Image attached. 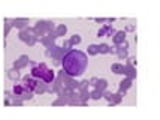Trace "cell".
I'll return each mask as SVG.
<instances>
[{
	"instance_id": "obj_12",
	"label": "cell",
	"mask_w": 160,
	"mask_h": 120,
	"mask_svg": "<svg viewBox=\"0 0 160 120\" xmlns=\"http://www.w3.org/2000/svg\"><path fill=\"white\" fill-rule=\"evenodd\" d=\"M112 35H115V30L111 27V26H105L103 29H100L98 32V36L100 38V36H111L112 38Z\"/></svg>"
},
{
	"instance_id": "obj_30",
	"label": "cell",
	"mask_w": 160,
	"mask_h": 120,
	"mask_svg": "<svg viewBox=\"0 0 160 120\" xmlns=\"http://www.w3.org/2000/svg\"><path fill=\"white\" fill-rule=\"evenodd\" d=\"M96 21L98 23H106V20H105V18H96Z\"/></svg>"
},
{
	"instance_id": "obj_20",
	"label": "cell",
	"mask_w": 160,
	"mask_h": 120,
	"mask_svg": "<svg viewBox=\"0 0 160 120\" xmlns=\"http://www.w3.org/2000/svg\"><path fill=\"white\" fill-rule=\"evenodd\" d=\"M47 92V84H41V83H38V86H36L35 92L33 93H38V95H42V93Z\"/></svg>"
},
{
	"instance_id": "obj_15",
	"label": "cell",
	"mask_w": 160,
	"mask_h": 120,
	"mask_svg": "<svg viewBox=\"0 0 160 120\" xmlns=\"http://www.w3.org/2000/svg\"><path fill=\"white\" fill-rule=\"evenodd\" d=\"M106 87H108V81H106L105 78L98 80V83H96V86H94V89H96V90H99L100 93L106 92Z\"/></svg>"
},
{
	"instance_id": "obj_19",
	"label": "cell",
	"mask_w": 160,
	"mask_h": 120,
	"mask_svg": "<svg viewBox=\"0 0 160 120\" xmlns=\"http://www.w3.org/2000/svg\"><path fill=\"white\" fill-rule=\"evenodd\" d=\"M87 54H88V56H96V54H99V47L96 45V44L88 45V48H87Z\"/></svg>"
},
{
	"instance_id": "obj_1",
	"label": "cell",
	"mask_w": 160,
	"mask_h": 120,
	"mask_svg": "<svg viewBox=\"0 0 160 120\" xmlns=\"http://www.w3.org/2000/svg\"><path fill=\"white\" fill-rule=\"evenodd\" d=\"M88 66V57L84 51L69 50L62 59L63 72L68 77H81Z\"/></svg>"
},
{
	"instance_id": "obj_28",
	"label": "cell",
	"mask_w": 160,
	"mask_h": 120,
	"mask_svg": "<svg viewBox=\"0 0 160 120\" xmlns=\"http://www.w3.org/2000/svg\"><path fill=\"white\" fill-rule=\"evenodd\" d=\"M98 80H99V78H96V77H94V78H91L90 81H88V84H91V86H96V83H98Z\"/></svg>"
},
{
	"instance_id": "obj_26",
	"label": "cell",
	"mask_w": 160,
	"mask_h": 120,
	"mask_svg": "<svg viewBox=\"0 0 160 120\" xmlns=\"http://www.w3.org/2000/svg\"><path fill=\"white\" fill-rule=\"evenodd\" d=\"M102 98H105L108 102H109V101L112 99V93L111 92H103V93H102Z\"/></svg>"
},
{
	"instance_id": "obj_8",
	"label": "cell",
	"mask_w": 160,
	"mask_h": 120,
	"mask_svg": "<svg viewBox=\"0 0 160 120\" xmlns=\"http://www.w3.org/2000/svg\"><path fill=\"white\" fill-rule=\"evenodd\" d=\"M127 48H129V44L127 42H124V44H121V45H118V47H115V53H117V56L120 57V59H126L127 57Z\"/></svg>"
},
{
	"instance_id": "obj_29",
	"label": "cell",
	"mask_w": 160,
	"mask_h": 120,
	"mask_svg": "<svg viewBox=\"0 0 160 120\" xmlns=\"http://www.w3.org/2000/svg\"><path fill=\"white\" fill-rule=\"evenodd\" d=\"M126 30H127V32H133V30H135V26L130 24V26H127V27H126Z\"/></svg>"
},
{
	"instance_id": "obj_6",
	"label": "cell",
	"mask_w": 160,
	"mask_h": 120,
	"mask_svg": "<svg viewBox=\"0 0 160 120\" xmlns=\"http://www.w3.org/2000/svg\"><path fill=\"white\" fill-rule=\"evenodd\" d=\"M38 80H35L33 77H30V75H26V77H22V83L21 84L24 86L27 90H30V92H35L36 86H38Z\"/></svg>"
},
{
	"instance_id": "obj_22",
	"label": "cell",
	"mask_w": 160,
	"mask_h": 120,
	"mask_svg": "<svg viewBox=\"0 0 160 120\" xmlns=\"http://www.w3.org/2000/svg\"><path fill=\"white\" fill-rule=\"evenodd\" d=\"M11 29H12V20H5V38L9 35V32H11Z\"/></svg>"
},
{
	"instance_id": "obj_10",
	"label": "cell",
	"mask_w": 160,
	"mask_h": 120,
	"mask_svg": "<svg viewBox=\"0 0 160 120\" xmlns=\"http://www.w3.org/2000/svg\"><path fill=\"white\" fill-rule=\"evenodd\" d=\"M54 78H56L54 71H52V69H48V71L43 74V77H42L41 80H42V83H43V84H49V83H52V81H54Z\"/></svg>"
},
{
	"instance_id": "obj_2",
	"label": "cell",
	"mask_w": 160,
	"mask_h": 120,
	"mask_svg": "<svg viewBox=\"0 0 160 120\" xmlns=\"http://www.w3.org/2000/svg\"><path fill=\"white\" fill-rule=\"evenodd\" d=\"M12 95H14L17 99H20L21 102H24V101L33 99V95H35V93L27 90L22 84H14V87H12Z\"/></svg>"
},
{
	"instance_id": "obj_11",
	"label": "cell",
	"mask_w": 160,
	"mask_h": 120,
	"mask_svg": "<svg viewBox=\"0 0 160 120\" xmlns=\"http://www.w3.org/2000/svg\"><path fill=\"white\" fill-rule=\"evenodd\" d=\"M132 87V78H124L120 81V93H126Z\"/></svg>"
},
{
	"instance_id": "obj_24",
	"label": "cell",
	"mask_w": 160,
	"mask_h": 120,
	"mask_svg": "<svg viewBox=\"0 0 160 120\" xmlns=\"http://www.w3.org/2000/svg\"><path fill=\"white\" fill-rule=\"evenodd\" d=\"M90 98H91V99H94V101H99V99L102 98V93L99 92V90H96V89H94L93 92H90Z\"/></svg>"
},
{
	"instance_id": "obj_5",
	"label": "cell",
	"mask_w": 160,
	"mask_h": 120,
	"mask_svg": "<svg viewBox=\"0 0 160 120\" xmlns=\"http://www.w3.org/2000/svg\"><path fill=\"white\" fill-rule=\"evenodd\" d=\"M32 65V71H30V77H33L35 80H41L43 77V74L48 71L49 68L47 66V63H33V62H30Z\"/></svg>"
},
{
	"instance_id": "obj_17",
	"label": "cell",
	"mask_w": 160,
	"mask_h": 120,
	"mask_svg": "<svg viewBox=\"0 0 160 120\" xmlns=\"http://www.w3.org/2000/svg\"><path fill=\"white\" fill-rule=\"evenodd\" d=\"M111 71L114 72V74H118V75H121V74H124V65H121V63H112Z\"/></svg>"
},
{
	"instance_id": "obj_18",
	"label": "cell",
	"mask_w": 160,
	"mask_h": 120,
	"mask_svg": "<svg viewBox=\"0 0 160 120\" xmlns=\"http://www.w3.org/2000/svg\"><path fill=\"white\" fill-rule=\"evenodd\" d=\"M98 47H99V53H100V54H108V53H112V51H114L108 44H100Z\"/></svg>"
},
{
	"instance_id": "obj_7",
	"label": "cell",
	"mask_w": 160,
	"mask_h": 120,
	"mask_svg": "<svg viewBox=\"0 0 160 120\" xmlns=\"http://www.w3.org/2000/svg\"><path fill=\"white\" fill-rule=\"evenodd\" d=\"M28 63H30V59H28V56H20V57H18V60H15L14 69L20 71V69H22V68H26Z\"/></svg>"
},
{
	"instance_id": "obj_23",
	"label": "cell",
	"mask_w": 160,
	"mask_h": 120,
	"mask_svg": "<svg viewBox=\"0 0 160 120\" xmlns=\"http://www.w3.org/2000/svg\"><path fill=\"white\" fill-rule=\"evenodd\" d=\"M69 42H70V45H72V47H73V45H79V44H81V36H79V35H73L69 39Z\"/></svg>"
},
{
	"instance_id": "obj_21",
	"label": "cell",
	"mask_w": 160,
	"mask_h": 120,
	"mask_svg": "<svg viewBox=\"0 0 160 120\" xmlns=\"http://www.w3.org/2000/svg\"><path fill=\"white\" fill-rule=\"evenodd\" d=\"M120 102H121V95L117 93V95H112V99L109 101V105H117Z\"/></svg>"
},
{
	"instance_id": "obj_9",
	"label": "cell",
	"mask_w": 160,
	"mask_h": 120,
	"mask_svg": "<svg viewBox=\"0 0 160 120\" xmlns=\"http://www.w3.org/2000/svg\"><path fill=\"white\" fill-rule=\"evenodd\" d=\"M112 41H114V44L118 47V45H121V44L126 42V32L124 30H120V32H115V35L112 36Z\"/></svg>"
},
{
	"instance_id": "obj_16",
	"label": "cell",
	"mask_w": 160,
	"mask_h": 120,
	"mask_svg": "<svg viewBox=\"0 0 160 120\" xmlns=\"http://www.w3.org/2000/svg\"><path fill=\"white\" fill-rule=\"evenodd\" d=\"M8 78H9V80H12V81H18V80L21 78L20 71H17V69H14V68H12V69H9V71H8Z\"/></svg>"
},
{
	"instance_id": "obj_25",
	"label": "cell",
	"mask_w": 160,
	"mask_h": 120,
	"mask_svg": "<svg viewBox=\"0 0 160 120\" xmlns=\"http://www.w3.org/2000/svg\"><path fill=\"white\" fill-rule=\"evenodd\" d=\"M66 104H68V99L63 98V96H60L57 101H54V102H52V105H66Z\"/></svg>"
},
{
	"instance_id": "obj_14",
	"label": "cell",
	"mask_w": 160,
	"mask_h": 120,
	"mask_svg": "<svg viewBox=\"0 0 160 120\" xmlns=\"http://www.w3.org/2000/svg\"><path fill=\"white\" fill-rule=\"evenodd\" d=\"M52 33H54V36H56V38L64 36L66 33H68V27H66L64 24H58V26H57V27L54 29V32H52Z\"/></svg>"
},
{
	"instance_id": "obj_4",
	"label": "cell",
	"mask_w": 160,
	"mask_h": 120,
	"mask_svg": "<svg viewBox=\"0 0 160 120\" xmlns=\"http://www.w3.org/2000/svg\"><path fill=\"white\" fill-rule=\"evenodd\" d=\"M54 29H56V26H54V23L52 21H45V20H42V21H38L35 26V30L36 35H38V38L39 36H42L43 33H51V32H54Z\"/></svg>"
},
{
	"instance_id": "obj_13",
	"label": "cell",
	"mask_w": 160,
	"mask_h": 120,
	"mask_svg": "<svg viewBox=\"0 0 160 120\" xmlns=\"http://www.w3.org/2000/svg\"><path fill=\"white\" fill-rule=\"evenodd\" d=\"M28 24V20L27 18H15L12 20V27H17V29H24L26 26Z\"/></svg>"
},
{
	"instance_id": "obj_3",
	"label": "cell",
	"mask_w": 160,
	"mask_h": 120,
	"mask_svg": "<svg viewBox=\"0 0 160 120\" xmlns=\"http://www.w3.org/2000/svg\"><path fill=\"white\" fill-rule=\"evenodd\" d=\"M20 41H22L24 44H27L30 47H33L38 41V35H36V32L33 29H24V30H21L20 32Z\"/></svg>"
},
{
	"instance_id": "obj_27",
	"label": "cell",
	"mask_w": 160,
	"mask_h": 120,
	"mask_svg": "<svg viewBox=\"0 0 160 120\" xmlns=\"http://www.w3.org/2000/svg\"><path fill=\"white\" fill-rule=\"evenodd\" d=\"M72 45H70L69 41H64V44H63V50H69Z\"/></svg>"
}]
</instances>
